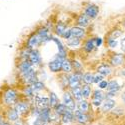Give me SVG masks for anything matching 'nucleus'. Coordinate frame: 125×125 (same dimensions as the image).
<instances>
[{
  "mask_svg": "<svg viewBox=\"0 0 125 125\" xmlns=\"http://www.w3.org/2000/svg\"><path fill=\"white\" fill-rule=\"evenodd\" d=\"M63 102H64V105L66 106L67 109L69 110H74L75 109V103H74V100L72 98V96L70 95V93L66 92L64 96H63Z\"/></svg>",
  "mask_w": 125,
  "mask_h": 125,
  "instance_id": "nucleus-4",
  "label": "nucleus"
},
{
  "mask_svg": "<svg viewBox=\"0 0 125 125\" xmlns=\"http://www.w3.org/2000/svg\"><path fill=\"white\" fill-rule=\"evenodd\" d=\"M27 109H28V105L24 102H19V103L16 104V106H15V110H16L17 113L18 112L19 113H25L27 111Z\"/></svg>",
  "mask_w": 125,
  "mask_h": 125,
  "instance_id": "nucleus-16",
  "label": "nucleus"
},
{
  "mask_svg": "<svg viewBox=\"0 0 125 125\" xmlns=\"http://www.w3.org/2000/svg\"><path fill=\"white\" fill-rule=\"evenodd\" d=\"M98 73L102 76H107L111 73V69L109 66H107L105 64H102L98 67Z\"/></svg>",
  "mask_w": 125,
  "mask_h": 125,
  "instance_id": "nucleus-13",
  "label": "nucleus"
},
{
  "mask_svg": "<svg viewBox=\"0 0 125 125\" xmlns=\"http://www.w3.org/2000/svg\"><path fill=\"white\" fill-rule=\"evenodd\" d=\"M94 47H96L95 43H94V39H89V40L86 41V43H85V50L86 51L90 52V51H92L93 49H94Z\"/></svg>",
  "mask_w": 125,
  "mask_h": 125,
  "instance_id": "nucleus-28",
  "label": "nucleus"
},
{
  "mask_svg": "<svg viewBox=\"0 0 125 125\" xmlns=\"http://www.w3.org/2000/svg\"><path fill=\"white\" fill-rule=\"evenodd\" d=\"M83 78V75L80 72H76V73L72 74L69 78H68V84L70 85V87L72 89H74L76 87H79L80 84V80Z\"/></svg>",
  "mask_w": 125,
  "mask_h": 125,
  "instance_id": "nucleus-1",
  "label": "nucleus"
},
{
  "mask_svg": "<svg viewBox=\"0 0 125 125\" xmlns=\"http://www.w3.org/2000/svg\"><path fill=\"white\" fill-rule=\"evenodd\" d=\"M121 34H122V32L120 30H115V31H113V32L111 33V39H114L115 40L117 37H119V36H121Z\"/></svg>",
  "mask_w": 125,
  "mask_h": 125,
  "instance_id": "nucleus-32",
  "label": "nucleus"
},
{
  "mask_svg": "<svg viewBox=\"0 0 125 125\" xmlns=\"http://www.w3.org/2000/svg\"><path fill=\"white\" fill-rule=\"evenodd\" d=\"M108 44H109V46H110V47L114 48V47H116V45H117V42H116V40H114V39H111V38H109V40H108Z\"/></svg>",
  "mask_w": 125,
  "mask_h": 125,
  "instance_id": "nucleus-34",
  "label": "nucleus"
},
{
  "mask_svg": "<svg viewBox=\"0 0 125 125\" xmlns=\"http://www.w3.org/2000/svg\"><path fill=\"white\" fill-rule=\"evenodd\" d=\"M99 9L96 5H89L85 10V15L88 18H95L98 15Z\"/></svg>",
  "mask_w": 125,
  "mask_h": 125,
  "instance_id": "nucleus-5",
  "label": "nucleus"
},
{
  "mask_svg": "<svg viewBox=\"0 0 125 125\" xmlns=\"http://www.w3.org/2000/svg\"><path fill=\"white\" fill-rule=\"evenodd\" d=\"M1 123H2V122H1V119H0V125H1Z\"/></svg>",
  "mask_w": 125,
  "mask_h": 125,
  "instance_id": "nucleus-44",
  "label": "nucleus"
},
{
  "mask_svg": "<svg viewBox=\"0 0 125 125\" xmlns=\"http://www.w3.org/2000/svg\"><path fill=\"white\" fill-rule=\"evenodd\" d=\"M65 31H66V26H65L64 24L59 23V24L57 25V27H56V32H57V34H58V35L62 36V35L64 34Z\"/></svg>",
  "mask_w": 125,
  "mask_h": 125,
  "instance_id": "nucleus-29",
  "label": "nucleus"
},
{
  "mask_svg": "<svg viewBox=\"0 0 125 125\" xmlns=\"http://www.w3.org/2000/svg\"><path fill=\"white\" fill-rule=\"evenodd\" d=\"M36 100H37V103H38V105L39 106H42L43 108H45L48 104H49V100L47 98H43V97H36Z\"/></svg>",
  "mask_w": 125,
  "mask_h": 125,
  "instance_id": "nucleus-27",
  "label": "nucleus"
},
{
  "mask_svg": "<svg viewBox=\"0 0 125 125\" xmlns=\"http://www.w3.org/2000/svg\"><path fill=\"white\" fill-rule=\"evenodd\" d=\"M32 90H41V89H43L44 88V84L42 82H38V81H35L33 84H32Z\"/></svg>",
  "mask_w": 125,
  "mask_h": 125,
  "instance_id": "nucleus-30",
  "label": "nucleus"
},
{
  "mask_svg": "<svg viewBox=\"0 0 125 125\" xmlns=\"http://www.w3.org/2000/svg\"><path fill=\"white\" fill-rule=\"evenodd\" d=\"M107 85H108V83L106 82V81H101L100 83H99V87L101 88V89H104V88H107Z\"/></svg>",
  "mask_w": 125,
  "mask_h": 125,
  "instance_id": "nucleus-35",
  "label": "nucleus"
},
{
  "mask_svg": "<svg viewBox=\"0 0 125 125\" xmlns=\"http://www.w3.org/2000/svg\"><path fill=\"white\" fill-rule=\"evenodd\" d=\"M104 93L99 91V90H96L94 92V95H93V104L95 106H99L100 104L102 103V100L104 99Z\"/></svg>",
  "mask_w": 125,
  "mask_h": 125,
  "instance_id": "nucleus-8",
  "label": "nucleus"
},
{
  "mask_svg": "<svg viewBox=\"0 0 125 125\" xmlns=\"http://www.w3.org/2000/svg\"><path fill=\"white\" fill-rule=\"evenodd\" d=\"M123 62V56L120 54H116L113 55V57L111 58V64L114 66H118Z\"/></svg>",
  "mask_w": 125,
  "mask_h": 125,
  "instance_id": "nucleus-17",
  "label": "nucleus"
},
{
  "mask_svg": "<svg viewBox=\"0 0 125 125\" xmlns=\"http://www.w3.org/2000/svg\"><path fill=\"white\" fill-rule=\"evenodd\" d=\"M25 93H26L28 96H32V94H33V90H32V88H31V87H27V88L25 89Z\"/></svg>",
  "mask_w": 125,
  "mask_h": 125,
  "instance_id": "nucleus-36",
  "label": "nucleus"
},
{
  "mask_svg": "<svg viewBox=\"0 0 125 125\" xmlns=\"http://www.w3.org/2000/svg\"><path fill=\"white\" fill-rule=\"evenodd\" d=\"M77 23H78V25L81 26V27H85V26H87V25L89 24V18H88L85 14H82V15H80V16L78 17Z\"/></svg>",
  "mask_w": 125,
  "mask_h": 125,
  "instance_id": "nucleus-14",
  "label": "nucleus"
},
{
  "mask_svg": "<svg viewBox=\"0 0 125 125\" xmlns=\"http://www.w3.org/2000/svg\"><path fill=\"white\" fill-rule=\"evenodd\" d=\"M34 125H43V123L41 122V120L39 118H37L35 121H34Z\"/></svg>",
  "mask_w": 125,
  "mask_h": 125,
  "instance_id": "nucleus-39",
  "label": "nucleus"
},
{
  "mask_svg": "<svg viewBox=\"0 0 125 125\" xmlns=\"http://www.w3.org/2000/svg\"><path fill=\"white\" fill-rule=\"evenodd\" d=\"M1 125H10L9 123H7V122H2L1 123Z\"/></svg>",
  "mask_w": 125,
  "mask_h": 125,
  "instance_id": "nucleus-42",
  "label": "nucleus"
},
{
  "mask_svg": "<svg viewBox=\"0 0 125 125\" xmlns=\"http://www.w3.org/2000/svg\"><path fill=\"white\" fill-rule=\"evenodd\" d=\"M101 81H103V76L102 75H100L99 73L96 74V75H94V82L95 83H98V84H99Z\"/></svg>",
  "mask_w": 125,
  "mask_h": 125,
  "instance_id": "nucleus-33",
  "label": "nucleus"
},
{
  "mask_svg": "<svg viewBox=\"0 0 125 125\" xmlns=\"http://www.w3.org/2000/svg\"><path fill=\"white\" fill-rule=\"evenodd\" d=\"M58 104V98L56 96V94L54 92H51L50 93V99H49V105L51 107H55Z\"/></svg>",
  "mask_w": 125,
  "mask_h": 125,
  "instance_id": "nucleus-20",
  "label": "nucleus"
},
{
  "mask_svg": "<svg viewBox=\"0 0 125 125\" xmlns=\"http://www.w3.org/2000/svg\"><path fill=\"white\" fill-rule=\"evenodd\" d=\"M122 99H123V101H124V103H125V93H123V95H122Z\"/></svg>",
  "mask_w": 125,
  "mask_h": 125,
  "instance_id": "nucleus-41",
  "label": "nucleus"
},
{
  "mask_svg": "<svg viewBox=\"0 0 125 125\" xmlns=\"http://www.w3.org/2000/svg\"><path fill=\"white\" fill-rule=\"evenodd\" d=\"M121 49H122L123 51H125V38H123V39L121 40Z\"/></svg>",
  "mask_w": 125,
  "mask_h": 125,
  "instance_id": "nucleus-38",
  "label": "nucleus"
},
{
  "mask_svg": "<svg viewBox=\"0 0 125 125\" xmlns=\"http://www.w3.org/2000/svg\"><path fill=\"white\" fill-rule=\"evenodd\" d=\"M81 92H82V96L85 97V98H88L90 96V93H91V89H90V86L89 85H83L82 88H81Z\"/></svg>",
  "mask_w": 125,
  "mask_h": 125,
  "instance_id": "nucleus-23",
  "label": "nucleus"
},
{
  "mask_svg": "<svg viewBox=\"0 0 125 125\" xmlns=\"http://www.w3.org/2000/svg\"><path fill=\"white\" fill-rule=\"evenodd\" d=\"M64 58H62L60 56H57L53 61H51L49 63V69L52 72H58L61 70L62 67V62H63Z\"/></svg>",
  "mask_w": 125,
  "mask_h": 125,
  "instance_id": "nucleus-2",
  "label": "nucleus"
},
{
  "mask_svg": "<svg viewBox=\"0 0 125 125\" xmlns=\"http://www.w3.org/2000/svg\"><path fill=\"white\" fill-rule=\"evenodd\" d=\"M61 69L63 70L64 72H66V73L70 72L71 69H72V65H71V63H70V61L64 59L63 62H62V67H61Z\"/></svg>",
  "mask_w": 125,
  "mask_h": 125,
  "instance_id": "nucleus-19",
  "label": "nucleus"
},
{
  "mask_svg": "<svg viewBox=\"0 0 125 125\" xmlns=\"http://www.w3.org/2000/svg\"><path fill=\"white\" fill-rule=\"evenodd\" d=\"M54 108H55V113L57 114V115H63V114L65 113V111L67 110L66 106L62 103H58Z\"/></svg>",
  "mask_w": 125,
  "mask_h": 125,
  "instance_id": "nucleus-18",
  "label": "nucleus"
},
{
  "mask_svg": "<svg viewBox=\"0 0 125 125\" xmlns=\"http://www.w3.org/2000/svg\"><path fill=\"white\" fill-rule=\"evenodd\" d=\"M78 108L81 112L85 113L88 110V103L86 100H80V102L78 103Z\"/></svg>",
  "mask_w": 125,
  "mask_h": 125,
  "instance_id": "nucleus-24",
  "label": "nucleus"
},
{
  "mask_svg": "<svg viewBox=\"0 0 125 125\" xmlns=\"http://www.w3.org/2000/svg\"><path fill=\"white\" fill-rule=\"evenodd\" d=\"M73 118H74V114L72 113V111L69 110V109H67L65 111V113L62 115V119H63V122H65V123L71 122L72 120H73Z\"/></svg>",
  "mask_w": 125,
  "mask_h": 125,
  "instance_id": "nucleus-15",
  "label": "nucleus"
},
{
  "mask_svg": "<svg viewBox=\"0 0 125 125\" xmlns=\"http://www.w3.org/2000/svg\"><path fill=\"white\" fill-rule=\"evenodd\" d=\"M94 43H95V46H99V45H101V43H102L101 38H95V39H94Z\"/></svg>",
  "mask_w": 125,
  "mask_h": 125,
  "instance_id": "nucleus-37",
  "label": "nucleus"
},
{
  "mask_svg": "<svg viewBox=\"0 0 125 125\" xmlns=\"http://www.w3.org/2000/svg\"><path fill=\"white\" fill-rule=\"evenodd\" d=\"M29 62L31 64H38L40 62V55L38 53V51L33 50L29 55Z\"/></svg>",
  "mask_w": 125,
  "mask_h": 125,
  "instance_id": "nucleus-9",
  "label": "nucleus"
},
{
  "mask_svg": "<svg viewBox=\"0 0 125 125\" xmlns=\"http://www.w3.org/2000/svg\"><path fill=\"white\" fill-rule=\"evenodd\" d=\"M82 79L88 85V84H91V83L94 82V75L91 74V73H86V74H84Z\"/></svg>",
  "mask_w": 125,
  "mask_h": 125,
  "instance_id": "nucleus-26",
  "label": "nucleus"
},
{
  "mask_svg": "<svg viewBox=\"0 0 125 125\" xmlns=\"http://www.w3.org/2000/svg\"><path fill=\"white\" fill-rule=\"evenodd\" d=\"M74 116L76 117L77 121L80 122V123H85V122L88 121V115H86L85 113L81 112L80 110H76V111H75Z\"/></svg>",
  "mask_w": 125,
  "mask_h": 125,
  "instance_id": "nucleus-10",
  "label": "nucleus"
},
{
  "mask_svg": "<svg viewBox=\"0 0 125 125\" xmlns=\"http://www.w3.org/2000/svg\"><path fill=\"white\" fill-rule=\"evenodd\" d=\"M15 125H23V123H22L21 121H16V123H15Z\"/></svg>",
  "mask_w": 125,
  "mask_h": 125,
  "instance_id": "nucleus-40",
  "label": "nucleus"
},
{
  "mask_svg": "<svg viewBox=\"0 0 125 125\" xmlns=\"http://www.w3.org/2000/svg\"><path fill=\"white\" fill-rule=\"evenodd\" d=\"M79 43H80V41L77 38H69V41L67 42L69 46H77L79 45Z\"/></svg>",
  "mask_w": 125,
  "mask_h": 125,
  "instance_id": "nucleus-31",
  "label": "nucleus"
},
{
  "mask_svg": "<svg viewBox=\"0 0 125 125\" xmlns=\"http://www.w3.org/2000/svg\"><path fill=\"white\" fill-rule=\"evenodd\" d=\"M107 89L110 93H116L119 89H120V86L118 85L117 81L115 80H112L110 82H108V85H107Z\"/></svg>",
  "mask_w": 125,
  "mask_h": 125,
  "instance_id": "nucleus-12",
  "label": "nucleus"
},
{
  "mask_svg": "<svg viewBox=\"0 0 125 125\" xmlns=\"http://www.w3.org/2000/svg\"><path fill=\"white\" fill-rule=\"evenodd\" d=\"M31 68H32V66H31V63L29 61H25V62H23V63H21V65H20V70H21V72L23 74L26 73L27 71H29Z\"/></svg>",
  "mask_w": 125,
  "mask_h": 125,
  "instance_id": "nucleus-21",
  "label": "nucleus"
},
{
  "mask_svg": "<svg viewBox=\"0 0 125 125\" xmlns=\"http://www.w3.org/2000/svg\"><path fill=\"white\" fill-rule=\"evenodd\" d=\"M7 116H8V119H9V120H11V121H16V120L18 119V113L16 112L15 109H10V110L8 111Z\"/></svg>",
  "mask_w": 125,
  "mask_h": 125,
  "instance_id": "nucleus-22",
  "label": "nucleus"
},
{
  "mask_svg": "<svg viewBox=\"0 0 125 125\" xmlns=\"http://www.w3.org/2000/svg\"><path fill=\"white\" fill-rule=\"evenodd\" d=\"M122 74H124V75H125V70H124V72H122Z\"/></svg>",
  "mask_w": 125,
  "mask_h": 125,
  "instance_id": "nucleus-43",
  "label": "nucleus"
},
{
  "mask_svg": "<svg viewBox=\"0 0 125 125\" xmlns=\"http://www.w3.org/2000/svg\"><path fill=\"white\" fill-rule=\"evenodd\" d=\"M70 34H71V36L73 38L79 39V38L84 36L85 32H84V29H83V28H81L79 26H76V27H72L70 29Z\"/></svg>",
  "mask_w": 125,
  "mask_h": 125,
  "instance_id": "nucleus-6",
  "label": "nucleus"
},
{
  "mask_svg": "<svg viewBox=\"0 0 125 125\" xmlns=\"http://www.w3.org/2000/svg\"><path fill=\"white\" fill-rule=\"evenodd\" d=\"M16 100V92L13 89H8L4 95V101L7 105H12Z\"/></svg>",
  "mask_w": 125,
  "mask_h": 125,
  "instance_id": "nucleus-3",
  "label": "nucleus"
},
{
  "mask_svg": "<svg viewBox=\"0 0 125 125\" xmlns=\"http://www.w3.org/2000/svg\"><path fill=\"white\" fill-rule=\"evenodd\" d=\"M72 94H73V97L77 100H81L82 99V92H81V88L80 87H76L74 89H72Z\"/></svg>",
  "mask_w": 125,
  "mask_h": 125,
  "instance_id": "nucleus-25",
  "label": "nucleus"
},
{
  "mask_svg": "<svg viewBox=\"0 0 125 125\" xmlns=\"http://www.w3.org/2000/svg\"><path fill=\"white\" fill-rule=\"evenodd\" d=\"M41 41H42V38H41L38 34H34L28 40V47L29 48H35L38 46V44L41 42Z\"/></svg>",
  "mask_w": 125,
  "mask_h": 125,
  "instance_id": "nucleus-7",
  "label": "nucleus"
},
{
  "mask_svg": "<svg viewBox=\"0 0 125 125\" xmlns=\"http://www.w3.org/2000/svg\"><path fill=\"white\" fill-rule=\"evenodd\" d=\"M114 105H115V101L112 100V99H106L105 102L103 103V105H102V111L103 112H107L109 110H111Z\"/></svg>",
  "mask_w": 125,
  "mask_h": 125,
  "instance_id": "nucleus-11",
  "label": "nucleus"
}]
</instances>
